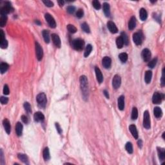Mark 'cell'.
<instances>
[{
    "label": "cell",
    "instance_id": "6da1fadb",
    "mask_svg": "<svg viewBox=\"0 0 165 165\" xmlns=\"http://www.w3.org/2000/svg\"><path fill=\"white\" fill-rule=\"evenodd\" d=\"M80 85L82 91V96L84 99L88 98V79L85 76H81L80 77Z\"/></svg>",
    "mask_w": 165,
    "mask_h": 165
},
{
    "label": "cell",
    "instance_id": "7a4b0ae2",
    "mask_svg": "<svg viewBox=\"0 0 165 165\" xmlns=\"http://www.w3.org/2000/svg\"><path fill=\"white\" fill-rule=\"evenodd\" d=\"M36 100L39 106L41 108H45L46 105L47 99L45 93H40L36 97Z\"/></svg>",
    "mask_w": 165,
    "mask_h": 165
},
{
    "label": "cell",
    "instance_id": "3957f363",
    "mask_svg": "<svg viewBox=\"0 0 165 165\" xmlns=\"http://www.w3.org/2000/svg\"><path fill=\"white\" fill-rule=\"evenodd\" d=\"M14 9L11 6V3H10V2L7 1L5 3V6L1 8L0 13H1V15L7 16V14H8L14 12Z\"/></svg>",
    "mask_w": 165,
    "mask_h": 165
},
{
    "label": "cell",
    "instance_id": "277c9868",
    "mask_svg": "<svg viewBox=\"0 0 165 165\" xmlns=\"http://www.w3.org/2000/svg\"><path fill=\"white\" fill-rule=\"evenodd\" d=\"M72 46L76 50L80 51L83 49L84 46V41L81 39H76L72 41Z\"/></svg>",
    "mask_w": 165,
    "mask_h": 165
},
{
    "label": "cell",
    "instance_id": "5b68a950",
    "mask_svg": "<svg viewBox=\"0 0 165 165\" xmlns=\"http://www.w3.org/2000/svg\"><path fill=\"white\" fill-rule=\"evenodd\" d=\"M35 46H36V58L38 61H41L43 59V48L41 47V45L38 42L35 43Z\"/></svg>",
    "mask_w": 165,
    "mask_h": 165
},
{
    "label": "cell",
    "instance_id": "8992f818",
    "mask_svg": "<svg viewBox=\"0 0 165 165\" xmlns=\"http://www.w3.org/2000/svg\"><path fill=\"white\" fill-rule=\"evenodd\" d=\"M143 126L146 129H149L150 128V118L148 111L146 110L144 112L143 115Z\"/></svg>",
    "mask_w": 165,
    "mask_h": 165
},
{
    "label": "cell",
    "instance_id": "52a82bcc",
    "mask_svg": "<svg viewBox=\"0 0 165 165\" xmlns=\"http://www.w3.org/2000/svg\"><path fill=\"white\" fill-rule=\"evenodd\" d=\"M45 18L46 20V21H47L48 24L49 25V26L51 27V28H56V21L54 19L52 16L50 14L46 13L45 14Z\"/></svg>",
    "mask_w": 165,
    "mask_h": 165
},
{
    "label": "cell",
    "instance_id": "ba28073f",
    "mask_svg": "<svg viewBox=\"0 0 165 165\" xmlns=\"http://www.w3.org/2000/svg\"><path fill=\"white\" fill-rule=\"evenodd\" d=\"M164 99V96L159 92H155L152 97V102L154 104H160L162 99Z\"/></svg>",
    "mask_w": 165,
    "mask_h": 165
},
{
    "label": "cell",
    "instance_id": "9c48e42d",
    "mask_svg": "<svg viewBox=\"0 0 165 165\" xmlns=\"http://www.w3.org/2000/svg\"><path fill=\"white\" fill-rule=\"evenodd\" d=\"M121 83V78L119 75H115L112 79V86L114 89L119 88Z\"/></svg>",
    "mask_w": 165,
    "mask_h": 165
},
{
    "label": "cell",
    "instance_id": "30bf717a",
    "mask_svg": "<svg viewBox=\"0 0 165 165\" xmlns=\"http://www.w3.org/2000/svg\"><path fill=\"white\" fill-rule=\"evenodd\" d=\"M133 41L135 43V45H140L142 43L143 36L139 32H136L133 34Z\"/></svg>",
    "mask_w": 165,
    "mask_h": 165
},
{
    "label": "cell",
    "instance_id": "8fae6325",
    "mask_svg": "<svg viewBox=\"0 0 165 165\" xmlns=\"http://www.w3.org/2000/svg\"><path fill=\"white\" fill-rule=\"evenodd\" d=\"M142 58L145 62H148L151 58V52L148 48H144L142 52Z\"/></svg>",
    "mask_w": 165,
    "mask_h": 165
},
{
    "label": "cell",
    "instance_id": "7c38bea8",
    "mask_svg": "<svg viewBox=\"0 0 165 165\" xmlns=\"http://www.w3.org/2000/svg\"><path fill=\"white\" fill-rule=\"evenodd\" d=\"M107 27L111 33L116 34L118 32V29H117V27L116 26V24L114 22L111 21L107 23Z\"/></svg>",
    "mask_w": 165,
    "mask_h": 165
},
{
    "label": "cell",
    "instance_id": "4fadbf2b",
    "mask_svg": "<svg viewBox=\"0 0 165 165\" xmlns=\"http://www.w3.org/2000/svg\"><path fill=\"white\" fill-rule=\"evenodd\" d=\"M52 40L53 41V43L55 45V46L58 47V48H60L61 47V40H60V37L56 34H52Z\"/></svg>",
    "mask_w": 165,
    "mask_h": 165
},
{
    "label": "cell",
    "instance_id": "5bb4252c",
    "mask_svg": "<svg viewBox=\"0 0 165 165\" xmlns=\"http://www.w3.org/2000/svg\"><path fill=\"white\" fill-rule=\"evenodd\" d=\"M102 64L105 68H110L112 64V60L109 57L105 56L102 60Z\"/></svg>",
    "mask_w": 165,
    "mask_h": 165
},
{
    "label": "cell",
    "instance_id": "9a60e30c",
    "mask_svg": "<svg viewBox=\"0 0 165 165\" xmlns=\"http://www.w3.org/2000/svg\"><path fill=\"white\" fill-rule=\"evenodd\" d=\"M34 119L36 122H41L45 119V116L40 112H37L34 115Z\"/></svg>",
    "mask_w": 165,
    "mask_h": 165
},
{
    "label": "cell",
    "instance_id": "2e32d148",
    "mask_svg": "<svg viewBox=\"0 0 165 165\" xmlns=\"http://www.w3.org/2000/svg\"><path fill=\"white\" fill-rule=\"evenodd\" d=\"M95 72H96L97 80H98V81L99 83H101L103 81V76L101 70L99 69L98 67H96L95 68Z\"/></svg>",
    "mask_w": 165,
    "mask_h": 165
},
{
    "label": "cell",
    "instance_id": "e0dca14e",
    "mask_svg": "<svg viewBox=\"0 0 165 165\" xmlns=\"http://www.w3.org/2000/svg\"><path fill=\"white\" fill-rule=\"evenodd\" d=\"M129 130L130 131L131 134L132 136L135 138V139H138V132H137V128L134 124H131L129 126Z\"/></svg>",
    "mask_w": 165,
    "mask_h": 165
},
{
    "label": "cell",
    "instance_id": "ac0fdd59",
    "mask_svg": "<svg viewBox=\"0 0 165 165\" xmlns=\"http://www.w3.org/2000/svg\"><path fill=\"white\" fill-rule=\"evenodd\" d=\"M117 106L120 110H123L124 108V96H121L118 98L117 101Z\"/></svg>",
    "mask_w": 165,
    "mask_h": 165
},
{
    "label": "cell",
    "instance_id": "d6986e66",
    "mask_svg": "<svg viewBox=\"0 0 165 165\" xmlns=\"http://www.w3.org/2000/svg\"><path fill=\"white\" fill-rule=\"evenodd\" d=\"M3 124L5 132H7L8 134H10V130H11V127H10V124L9 121L7 119H5L3 121Z\"/></svg>",
    "mask_w": 165,
    "mask_h": 165
},
{
    "label": "cell",
    "instance_id": "ffe728a7",
    "mask_svg": "<svg viewBox=\"0 0 165 165\" xmlns=\"http://www.w3.org/2000/svg\"><path fill=\"white\" fill-rule=\"evenodd\" d=\"M23 132V124L20 122H18L16 125V132L18 136H21Z\"/></svg>",
    "mask_w": 165,
    "mask_h": 165
},
{
    "label": "cell",
    "instance_id": "44dd1931",
    "mask_svg": "<svg viewBox=\"0 0 165 165\" xmlns=\"http://www.w3.org/2000/svg\"><path fill=\"white\" fill-rule=\"evenodd\" d=\"M103 12H104V15L106 17H109L110 15V5L108 3H103Z\"/></svg>",
    "mask_w": 165,
    "mask_h": 165
},
{
    "label": "cell",
    "instance_id": "7402d4cb",
    "mask_svg": "<svg viewBox=\"0 0 165 165\" xmlns=\"http://www.w3.org/2000/svg\"><path fill=\"white\" fill-rule=\"evenodd\" d=\"M136 26V19L134 16H132L128 22V28L130 30L134 29Z\"/></svg>",
    "mask_w": 165,
    "mask_h": 165
},
{
    "label": "cell",
    "instance_id": "603a6c76",
    "mask_svg": "<svg viewBox=\"0 0 165 165\" xmlns=\"http://www.w3.org/2000/svg\"><path fill=\"white\" fill-rule=\"evenodd\" d=\"M157 153H158L159 158L160 159V160L163 161L165 159V149L157 147Z\"/></svg>",
    "mask_w": 165,
    "mask_h": 165
},
{
    "label": "cell",
    "instance_id": "cb8c5ba5",
    "mask_svg": "<svg viewBox=\"0 0 165 165\" xmlns=\"http://www.w3.org/2000/svg\"><path fill=\"white\" fill-rule=\"evenodd\" d=\"M152 72L150 70H148L146 72L145 75H144V81H145L146 84H149L152 80Z\"/></svg>",
    "mask_w": 165,
    "mask_h": 165
},
{
    "label": "cell",
    "instance_id": "d4e9b609",
    "mask_svg": "<svg viewBox=\"0 0 165 165\" xmlns=\"http://www.w3.org/2000/svg\"><path fill=\"white\" fill-rule=\"evenodd\" d=\"M139 16H140L141 20L142 21H145L147 19V17H148V14H147L146 9L143 8H141L140 11H139Z\"/></svg>",
    "mask_w": 165,
    "mask_h": 165
},
{
    "label": "cell",
    "instance_id": "484cf974",
    "mask_svg": "<svg viewBox=\"0 0 165 165\" xmlns=\"http://www.w3.org/2000/svg\"><path fill=\"white\" fill-rule=\"evenodd\" d=\"M18 157L19 159H20L23 163H24L26 164V165H28V164H29L28 157H27L25 154H19L18 155Z\"/></svg>",
    "mask_w": 165,
    "mask_h": 165
},
{
    "label": "cell",
    "instance_id": "4316f807",
    "mask_svg": "<svg viewBox=\"0 0 165 165\" xmlns=\"http://www.w3.org/2000/svg\"><path fill=\"white\" fill-rule=\"evenodd\" d=\"M154 114L156 118H160V117H161L162 115H163L162 110L158 106L155 107L154 109Z\"/></svg>",
    "mask_w": 165,
    "mask_h": 165
},
{
    "label": "cell",
    "instance_id": "83f0119b",
    "mask_svg": "<svg viewBox=\"0 0 165 165\" xmlns=\"http://www.w3.org/2000/svg\"><path fill=\"white\" fill-rule=\"evenodd\" d=\"M42 34H43V39L45 40V43H48L50 42V35L49 31L48 30H44L42 32Z\"/></svg>",
    "mask_w": 165,
    "mask_h": 165
},
{
    "label": "cell",
    "instance_id": "f1b7e54d",
    "mask_svg": "<svg viewBox=\"0 0 165 165\" xmlns=\"http://www.w3.org/2000/svg\"><path fill=\"white\" fill-rule=\"evenodd\" d=\"M43 158H44V159H45V161L49 160L50 158L49 149H48V148H47V147L45 148L43 150Z\"/></svg>",
    "mask_w": 165,
    "mask_h": 165
},
{
    "label": "cell",
    "instance_id": "f546056e",
    "mask_svg": "<svg viewBox=\"0 0 165 165\" xmlns=\"http://www.w3.org/2000/svg\"><path fill=\"white\" fill-rule=\"evenodd\" d=\"M8 64L6 63H1L0 64V72L1 74H4L8 69Z\"/></svg>",
    "mask_w": 165,
    "mask_h": 165
},
{
    "label": "cell",
    "instance_id": "4dcf8cb0",
    "mask_svg": "<svg viewBox=\"0 0 165 165\" xmlns=\"http://www.w3.org/2000/svg\"><path fill=\"white\" fill-rule=\"evenodd\" d=\"M92 50V46L91 45H88L86 46V48H85V50H84V56L85 58L88 57L90 54Z\"/></svg>",
    "mask_w": 165,
    "mask_h": 165
},
{
    "label": "cell",
    "instance_id": "1f68e13d",
    "mask_svg": "<svg viewBox=\"0 0 165 165\" xmlns=\"http://www.w3.org/2000/svg\"><path fill=\"white\" fill-rule=\"evenodd\" d=\"M121 37L122 38L124 42V45H128L129 44V40H128V36L126 35V34L125 32H121Z\"/></svg>",
    "mask_w": 165,
    "mask_h": 165
},
{
    "label": "cell",
    "instance_id": "d6a6232c",
    "mask_svg": "<svg viewBox=\"0 0 165 165\" xmlns=\"http://www.w3.org/2000/svg\"><path fill=\"white\" fill-rule=\"evenodd\" d=\"M116 45H117V46L118 48H121L123 46V40L121 36L118 37V38H117V39H116Z\"/></svg>",
    "mask_w": 165,
    "mask_h": 165
},
{
    "label": "cell",
    "instance_id": "836d02e7",
    "mask_svg": "<svg viewBox=\"0 0 165 165\" xmlns=\"http://www.w3.org/2000/svg\"><path fill=\"white\" fill-rule=\"evenodd\" d=\"M7 21V16L1 15V18H0V26L1 27H3L5 26L6 23Z\"/></svg>",
    "mask_w": 165,
    "mask_h": 165
},
{
    "label": "cell",
    "instance_id": "e575fe53",
    "mask_svg": "<svg viewBox=\"0 0 165 165\" xmlns=\"http://www.w3.org/2000/svg\"><path fill=\"white\" fill-rule=\"evenodd\" d=\"M119 58L121 62L125 63L128 60V54L126 53H121L119 55Z\"/></svg>",
    "mask_w": 165,
    "mask_h": 165
},
{
    "label": "cell",
    "instance_id": "d590c367",
    "mask_svg": "<svg viewBox=\"0 0 165 165\" xmlns=\"http://www.w3.org/2000/svg\"><path fill=\"white\" fill-rule=\"evenodd\" d=\"M125 149L127 151L128 153L132 154L133 153V146H132V144L130 142H128L126 144Z\"/></svg>",
    "mask_w": 165,
    "mask_h": 165
},
{
    "label": "cell",
    "instance_id": "8d00e7d4",
    "mask_svg": "<svg viewBox=\"0 0 165 165\" xmlns=\"http://www.w3.org/2000/svg\"><path fill=\"white\" fill-rule=\"evenodd\" d=\"M138 117V111H137V108L134 107L132 111V120H135L137 119Z\"/></svg>",
    "mask_w": 165,
    "mask_h": 165
},
{
    "label": "cell",
    "instance_id": "74e56055",
    "mask_svg": "<svg viewBox=\"0 0 165 165\" xmlns=\"http://www.w3.org/2000/svg\"><path fill=\"white\" fill-rule=\"evenodd\" d=\"M81 28L86 33H90V32L89 26H88V25L86 23H83L81 24Z\"/></svg>",
    "mask_w": 165,
    "mask_h": 165
},
{
    "label": "cell",
    "instance_id": "f35d334b",
    "mask_svg": "<svg viewBox=\"0 0 165 165\" xmlns=\"http://www.w3.org/2000/svg\"><path fill=\"white\" fill-rule=\"evenodd\" d=\"M67 29L70 33L71 34H74L77 32V28H76V26H74L73 25H68Z\"/></svg>",
    "mask_w": 165,
    "mask_h": 165
},
{
    "label": "cell",
    "instance_id": "ab89813d",
    "mask_svg": "<svg viewBox=\"0 0 165 165\" xmlns=\"http://www.w3.org/2000/svg\"><path fill=\"white\" fill-rule=\"evenodd\" d=\"M157 63V58H154V59H153L152 61H150V62H149L148 64V66L149 68H153L155 67V66L156 65Z\"/></svg>",
    "mask_w": 165,
    "mask_h": 165
},
{
    "label": "cell",
    "instance_id": "60d3db41",
    "mask_svg": "<svg viewBox=\"0 0 165 165\" xmlns=\"http://www.w3.org/2000/svg\"><path fill=\"white\" fill-rule=\"evenodd\" d=\"M23 106L25 108V110L28 113H31L32 112V109H31V106H30V103L28 102H25L23 104Z\"/></svg>",
    "mask_w": 165,
    "mask_h": 165
},
{
    "label": "cell",
    "instance_id": "b9f144b4",
    "mask_svg": "<svg viewBox=\"0 0 165 165\" xmlns=\"http://www.w3.org/2000/svg\"><path fill=\"white\" fill-rule=\"evenodd\" d=\"M92 5L96 10H99L101 8V4L98 0H94L92 1Z\"/></svg>",
    "mask_w": 165,
    "mask_h": 165
},
{
    "label": "cell",
    "instance_id": "7bdbcfd3",
    "mask_svg": "<svg viewBox=\"0 0 165 165\" xmlns=\"http://www.w3.org/2000/svg\"><path fill=\"white\" fill-rule=\"evenodd\" d=\"M83 15H84V12H83V10L81 9V8L79 9V10L77 11V12H76V17L79 19L82 18Z\"/></svg>",
    "mask_w": 165,
    "mask_h": 165
},
{
    "label": "cell",
    "instance_id": "ee69618b",
    "mask_svg": "<svg viewBox=\"0 0 165 165\" xmlns=\"http://www.w3.org/2000/svg\"><path fill=\"white\" fill-rule=\"evenodd\" d=\"M43 3L48 7H52L54 6V3L49 0H43Z\"/></svg>",
    "mask_w": 165,
    "mask_h": 165
},
{
    "label": "cell",
    "instance_id": "f6af8a7d",
    "mask_svg": "<svg viewBox=\"0 0 165 165\" xmlns=\"http://www.w3.org/2000/svg\"><path fill=\"white\" fill-rule=\"evenodd\" d=\"M66 10H67V12L68 13L72 14H73L75 12L76 8H75V7H74V6H68V7H67V8H66Z\"/></svg>",
    "mask_w": 165,
    "mask_h": 165
},
{
    "label": "cell",
    "instance_id": "bcb514c9",
    "mask_svg": "<svg viewBox=\"0 0 165 165\" xmlns=\"http://www.w3.org/2000/svg\"><path fill=\"white\" fill-rule=\"evenodd\" d=\"M0 101H1L2 104H7L8 102V98L2 96V97H1V98H0Z\"/></svg>",
    "mask_w": 165,
    "mask_h": 165
},
{
    "label": "cell",
    "instance_id": "7dc6e473",
    "mask_svg": "<svg viewBox=\"0 0 165 165\" xmlns=\"http://www.w3.org/2000/svg\"><path fill=\"white\" fill-rule=\"evenodd\" d=\"M5 40V34H4V32L2 30H0V43L3 42Z\"/></svg>",
    "mask_w": 165,
    "mask_h": 165
},
{
    "label": "cell",
    "instance_id": "c3c4849f",
    "mask_svg": "<svg viewBox=\"0 0 165 165\" xmlns=\"http://www.w3.org/2000/svg\"><path fill=\"white\" fill-rule=\"evenodd\" d=\"M0 46H1V48H3V49L7 48V46H8V41H7V40H5L3 42L0 43Z\"/></svg>",
    "mask_w": 165,
    "mask_h": 165
},
{
    "label": "cell",
    "instance_id": "681fc988",
    "mask_svg": "<svg viewBox=\"0 0 165 165\" xmlns=\"http://www.w3.org/2000/svg\"><path fill=\"white\" fill-rule=\"evenodd\" d=\"M161 85H162V86H164L165 85V68H163V71H162Z\"/></svg>",
    "mask_w": 165,
    "mask_h": 165
},
{
    "label": "cell",
    "instance_id": "f907efd6",
    "mask_svg": "<svg viewBox=\"0 0 165 165\" xmlns=\"http://www.w3.org/2000/svg\"><path fill=\"white\" fill-rule=\"evenodd\" d=\"M3 94L5 95H8L9 94V88L7 84H5L3 87Z\"/></svg>",
    "mask_w": 165,
    "mask_h": 165
},
{
    "label": "cell",
    "instance_id": "816d5d0a",
    "mask_svg": "<svg viewBox=\"0 0 165 165\" xmlns=\"http://www.w3.org/2000/svg\"><path fill=\"white\" fill-rule=\"evenodd\" d=\"M21 120H22V121L24 123L28 124V117H27V116H24V115H23V116H21Z\"/></svg>",
    "mask_w": 165,
    "mask_h": 165
},
{
    "label": "cell",
    "instance_id": "f5cc1de1",
    "mask_svg": "<svg viewBox=\"0 0 165 165\" xmlns=\"http://www.w3.org/2000/svg\"><path fill=\"white\" fill-rule=\"evenodd\" d=\"M56 129L57 130H58V133L59 134H61V132H62V129H61V126H60V125L59 124V123H56Z\"/></svg>",
    "mask_w": 165,
    "mask_h": 165
},
{
    "label": "cell",
    "instance_id": "db71d44e",
    "mask_svg": "<svg viewBox=\"0 0 165 165\" xmlns=\"http://www.w3.org/2000/svg\"><path fill=\"white\" fill-rule=\"evenodd\" d=\"M1 165H4V159H3V150H1Z\"/></svg>",
    "mask_w": 165,
    "mask_h": 165
},
{
    "label": "cell",
    "instance_id": "11a10c76",
    "mask_svg": "<svg viewBox=\"0 0 165 165\" xmlns=\"http://www.w3.org/2000/svg\"><path fill=\"white\" fill-rule=\"evenodd\" d=\"M58 3L60 7H63L64 4V1H62V0H59V1H58Z\"/></svg>",
    "mask_w": 165,
    "mask_h": 165
},
{
    "label": "cell",
    "instance_id": "9f6ffc18",
    "mask_svg": "<svg viewBox=\"0 0 165 165\" xmlns=\"http://www.w3.org/2000/svg\"><path fill=\"white\" fill-rule=\"evenodd\" d=\"M137 144H138V146H139L140 148H142V146H143L142 140L139 139V140L138 141V142H137Z\"/></svg>",
    "mask_w": 165,
    "mask_h": 165
},
{
    "label": "cell",
    "instance_id": "6f0895ef",
    "mask_svg": "<svg viewBox=\"0 0 165 165\" xmlns=\"http://www.w3.org/2000/svg\"><path fill=\"white\" fill-rule=\"evenodd\" d=\"M103 94H104V95L105 96L106 98H107V99H109L110 96H109V94H108V92L107 91H106V90L103 91Z\"/></svg>",
    "mask_w": 165,
    "mask_h": 165
},
{
    "label": "cell",
    "instance_id": "680465c9",
    "mask_svg": "<svg viewBox=\"0 0 165 165\" xmlns=\"http://www.w3.org/2000/svg\"><path fill=\"white\" fill-rule=\"evenodd\" d=\"M35 23H36V24H38V25H41V23L40 21H39V20H36V21H35Z\"/></svg>",
    "mask_w": 165,
    "mask_h": 165
},
{
    "label": "cell",
    "instance_id": "91938a15",
    "mask_svg": "<svg viewBox=\"0 0 165 165\" xmlns=\"http://www.w3.org/2000/svg\"><path fill=\"white\" fill-rule=\"evenodd\" d=\"M165 132H164L163 134V139H165V137H164V136H165Z\"/></svg>",
    "mask_w": 165,
    "mask_h": 165
}]
</instances>
